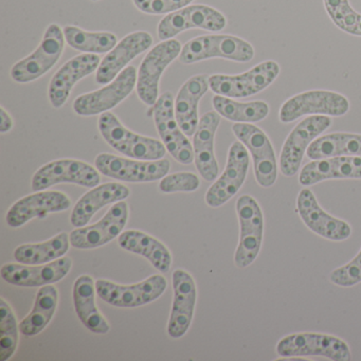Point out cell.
Masks as SVG:
<instances>
[{"mask_svg": "<svg viewBox=\"0 0 361 361\" xmlns=\"http://www.w3.org/2000/svg\"><path fill=\"white\" fill-rule=\"evenodd\" d=\"M99 130L103 139L116 151L133 159L155 161L164 157L166 147L161 141L133 133L114 114L104 113L99 118Z\"/></svg>", "mask_w": 361, "mask_h": 361, "instance_id": "6da1fadb", "label": "cell"}, {"mask_svg": "<svg viewBox=\"0 0 361 361\" xmlns=\"http://www.w3.org/2000/svg\"><path fill=\"white\" fill-rule=\"evenodd\" d=\"M281 359L323 357L333 361H350V346L341 338L320 333L291 334L276 343Z\"/></svg>", "mask_w": 361, "mask_h": 361, "instance_id": "7a4b0ae2", "label": "cell"}, {"mask_svg": "<svg viewBox=\"0 0 361 361\" xmlns=\"http://www.w3.org/2000/svg\"><path fill=\"white\" fill-rule=\"evenodd\" d=\"M255 48L250 43L228 35H204L188 42L181 49L179 61L194 64L209 59L221 58L238 63H248L255 58Z\"/></svg>", "mask_w": 361, "mask_h": 361, "instance_id": "3957f363", "label": "cell"}, {"mask_svg": "<svg viewBox=\"0 0 361 361\" xmlns=\"http://www.w3.org/2000/svg\"><path fill=\"white\" fill-rule=\"evenodd\" d=\"M240 223V240L234 253V264L246 268L257 259L264 235V215L259 202L250 195H242L235 204Z\"/></svg>", "mask_w": 361, "mask_h": 361, "instance_id": "277c9868", "label": "cell"}, {"mask_svg": "<svg viewBox=\"0 0 361 361\" xmlns=\"http://www.w3.org/2000/svg\"><path fill=\"white\" fill-rule=\"evenodd\" d=\"M280 71L278 63L265 61L242 75H211L209 85L210 90L219 96L231 99L248 98L269 87L280 75Z\"/></svg>", "mask_w": 361, "mask_h": 361, "instance_id": "5b68a950", "label": "cell"}, {"mask_svg": "<svg viewBox=\"0 0 361 361\" xmlns=\"http://www.w3.org/2000/svg\"><path fill=\"white\" fill-rule=\"evenodd\" d=\"M64 31L56 24L48 27L41 44L35 52L12 67V80L18 83H30L43 77L56 66L65 48Z\"/></svg>", "mask_w": 361, "mask_h": 361, "instance_id": "8992f818", "label": "cell"}, {"mask_svg": "<svg viewBox=\"0 0 361 361\" xmlns=\"http://www.w3.org/2000/svg\"><path fill=\"white\" fill-rule=\"evenodd\" d=\"M350 111V101L343 94L329 90H310L285 101L279 111L282 123H291L304 116L342 117Z\"/></svg>", "mask_w": 361, "mask_h": 361, "instance_id": "52a82bcc", "label": "cell"}, {"mask_svg": "<svg viewBox=\"0 0 361 361\" xmlns=\"http://www.w3.org/2000/svg\"><path fill=\"white\" fill-rule=\"evenodd\" d=\"M232 132L250 152L255 180L262 188H271L278 178V161L269 137L252 123H234Z\"/></svg>", "mask_w": 361, "mask_h": 361, "instance_id": "ba28073f", "label": "cell"}, {"mask_svg": "<svg viewBox=\"0 0 361 361\" xmlns=\"http://www.w3.org/2000/svg\"><path fill=\"white\" fill-rule=\"evenodd\" d=\"M180 42L168 39L156 45L147 54L137 75V94L145 104L154 106L159 98V82L166 67L180 56Z\"/></svg>", "mask_w": 361, "mask_h": 361, "instance_id": "9c48e42d", "label": "cell"}, {"mask_svg": "<svg viewBox=\"0 0 361 361\" xmlns=\"http://www.w3.org/2000/svg\"><path fill=\"white\" fill-rule=\"evenodd\" d=\"M331 126V119L329 116H308L299 122L283 145L279 160L280 172L286 177L295 176L312 141L319 138Z\"/></svg>", "mask_w": 361, "mask_h": 361, "instance_id": "30bf717a", "label": "cell"}, {"mask_svg": "<svg viewBox=\"0 0 361 361\" xmlns=\"http://www.w3.org/2000/svg\"><path fill=\"white\" fill-rule=\"evenodd\" d=\"M166 286L168 282L161 274H154L133 285L116 284L107 280L96 281L98 297L109 305L122 308L139 307L152 303L164 295Z\"/></svg>", "mask_w": 361, "mask_h": 361, "instance_id": "8fae6325", "label": "cell"}, {"mask_svg": "<svg viewBox=\"0 0 361 361\" xmlns=\"http://www.w3.org/2000/svg\"><path fill=\"white\" fill-rule=\"evenodd\" d=\"M154 121L158 134L166 151L181 164L194 162L193 145L183 132L175 117L174 97L172 92H164L153 106Z\"/></svg>", "mask_w": 361, "mask_h": 361, "instance_id": "7c38bea8", "label": "cell"}, {"mask_svg": "<svg viewBox=\"0 0 361 361\" xmlns=\"http://www.w3.org/2000/svg\"><path fill=\"white\" fill-rule=\"evenodd\" d=\"M94 166L104 176L126 183H151L160 180L168 175L171 169L168 159L155 161L130 160L106 153L97 156Z\"/></svg>", "mask_w": 361, "mask_h": 361, "instance_id": "4fadbf2b", "label": "cell"}, {"mask_svg": "<svg viewBox=\"0 0 361 361\" xmlns=\"http://www.w3.org/2000/svg\"><path fill=\"white\" fill-rule=\"evenodd\" d=\"M138 73L128 66L113 82L96 92L82 94L73 102V111L82 117L102 115L126 100L137 85Z\"/></svg>", "mask_w": 361, "mask_h": 361, "instance_id": "5bb4252c", "label": "cell"}, {"mask_svg": "<svg viewBox=\"0 0 361 361\" xmlns=\"http://www.w3.org/2000/svg\"><path fill=\"white\" fill-rule=\"evenodd\" d=\"M226 26L227 20L219 10L208 6L195 5L164 16L158 25L157 33L159 39L168 41L190 29L219 32Z\"/></svg>", "mask_w": 361, "mask_h": 361, "instance_id": "9a60e30c", "label": "cell"}, {"mask_svg": "<svg viewBox=\"0 0 361 361\" xmlns=\"http://www.w3.org/2000/svg\"><path fill=\"white\" fill-rule=\"evenodd\" d=\"M249 164L250 159L246 147L240 141L232 143L223 174L207 191V204L211 208H219L235 196L246 180Z\"/></svg>", "mask_w": 361, "mask_h": 361, "instance_id": "2e32d148", "label": "cell"}, {"mask_svg": "<svg viewBox=\"0 0 361 361\" xmlns=\"http://www.w3.org/2000/svg\"><path fill=\"white\" fill-rule=\"evenodd\" d=\"M101 181L98 170L75 159H60L49 162L37 171L32 178L33 191L39 192L59 183H75L85 188H94Z\"/></svg>", "mask_w": 361, "mask_h": 361, "instance_id": "e0dca14e", "label": "cell"}, {"mask_svg": "<svg viewBox=\"0 0 361 361\" xmlns=\"http://www.w3.org/2000/svg\"><path fill=\"white\" fill-rule=\"evenodd\" d=\"M297 212L310 231L325 240L342 242L352 234V227L323 210L312 190L307 188L298 194Z\"/></svg>", "mask_w": 361, "mask_h": 361, "instance_id": "ac0fdd59", "label": "cell"}, {"mask_svg": "<svg viewBox=\"0 0 361 361\" xmlns=\"http://www.w3.org/2000/svg\"><path fill=\"white\" fill-rule=\"evenodd\" d=\"M128 221V207L116 202L106 214L92 226L75 228L69 234L71 246L77 249H94L109 244L120 235Z\"/></svg>", "mask_w": 361, "mask_h": 361, "instance_id": "d6986e66", "label": "cell"}, {"mask_svg": "<svg viewBox=\"0 0 361 361\" xmlns=\"http://www.w3.org/2000/svg\"><path fill=\"white\" fill-rule=\"evenodd\" d=\"M73 267V259L63 257L41 266L26 264H5L0 270L1 278L9 284L20 287H43L64 279Z\"/></svg>", "mask_w": 361, "mask_h": 361, "instance_id": "ffe728a7", "label": "cell"}, {"mask_svg": "<svg viewBox=\"0 0 361 361\" xmlns=\"http://www.w3.org/2000/svg\"><path fill=\"white\" fill-rule=\"evenodd\" d=\"M152 45L153 37L145 31H137L126 35L103 59L97 69V84L107 85L113 82L126 68L128 63L149 50Z\"/></svg>", "mask_w": 361, "mask_h": 361, "instance_id": "44dd1931", "label": "cell"}, {"mask_svg": "<svg viewBox=\"0 0 361 361\" xmlns=\"http://www.w3.org/2000/svg\"><path fill=\"white\" fill-rule=\"evenodd\" d=\"M174 301L169 319L168 334L174 339L183 337L193 320L197 300L195 282L189 272L177 269L173 272Z\"/></svg>", "mask_w": 361, "mask_h": 361, "instance_id": "7402d4cb", "label": "cell"}, {"mask_svg": "<svg viewBox=\"0 0 361 361\" xmlns=\"http://www.w3.org/2000/svg\"><path fill=\"white\" fill-rule=\"evenodd\" d=\"M71 206V198L63 192L39 191L18 200L8 211L6 219L10 227L20 228L31 219L68 210Z\"/></svg>", "mask_w": 361, "mask_h": 361, "instance_id": "603a6c76", "label": "cell"}, {"mask_svg": "<svg viewBox=\"0 0 361 361\" xmlns=\"http://www.w3.org/2000/svg\"><path fill=\"white\" fill-rule=\"evenodd\" d=\"M101 64L98 54H81L63 65L56 71L49 84L50 103L54 109H61L71 96V90L78 82L94 73Z\"/></svg>", "mask_w": 361, "mask_h": 361, "instance_id": "cb8c5ba5", "label": "cell"}, {"mask_svg": "<svg viewBox=\"0 0 361 361\" xmlns=\"http://www.w3.org/2000/svg\"><path fill=\"white\" fill-rule=\"evenodd\" d=\"M221 124V115L209 111L200 119L194 134V161L200 176L206 181H213L219 176V168L214 153L215 134Z\"/></svg>", "mask_w": 361, "mask_h": 361, "instance_id": "d4e9b609", "label": "cell"}, {"mask_svg": "<svg viewBox=\"0 0 361 361\" xmlns=\"http://www.w3.org/2000/svg\"><path fill=\"white\" fill-rule=\"evenodd\" d=\"M331 179H361V157L341 156L312 160L300 173L299 183L312 187Z\"/></svg>", "mask_w": 361, "mask_h": 361, "instance_id": "484cf974", "label": "cell"}, {"mask_svg": "<svg viewBox=\"0 0 361 361\" xmlns=\"http://www.w3.org/2000/svg\"><path fill=\"white\" fill-rule=\"evenodd\" d=\"M130 195V190L119 183H103L92 188L75 204L71 212V225L75 228L85 227L99 210L122 202Z\"/></svg>", "mask_w": 361, "mask_h": 361, "instance_id": "4316f807", "label": "cell"}, {"mask_svg": "<svg viewBox=\"0 0 361 361\" xmlns=\"http://www.w3.org/2000/svg\"><path fill=\"white\" fill-rule=\"evenodd\" d=\"M209 78L206 75H198L188 80L179 90L174 102L175 117L188 137L194 136L197 130L198 104L210 88Z\"/></svg>", "mask_w": 361, "mask_h": 361, "instance_id": "83f0119b", "label": "cell"}, {"mask_svg": "<svg viewBox=\"0 0 361 361\" xmlns=\"http://www.w3.org/2000/svg\"><path fill=\"white\" fill-rule=\"evenodd\" d=\"M96 283L88 274H83L73 284V304L81 322L94 334H107L109 322L96 306Z\"/></svg>", "mask_w": 361, "mask_h": 361, "instance_id": "f1b7e54d", "label": "cell"}, {"mask_svg": "<svg viewBox=\"0 0 361 361\" xmlns=\"http://www.w3.org/2000/svg\"><path fill=\"white\" fill-rule=\"evenodd\" d=\"M118 243L124 250L149 259V263L159 271L166 274L170 270L172 255L166 245L154 236L139 230H128L120 234Z\"/></svg>", "mask_w": 361, "mask_h": 361, "instance_id": "f546056e", "label": "cell"}, {"mask_svg": "<svg viewBox=\"0 0 361 361\" xmlns=\"http://www.w3.org/2000/svg\"><path fill=\"white\" fill-rule=\"evenodd\" d=\"M306 155L310 160L357 156L361 157V135L333 133L312 141Z\"/></svg>", "mask_w": 361, "mask_h": 361, "instance_id": "4dcf8cb0", "label": "cell"}, {"mask_svg": "<svg viewBox=\"0 0 361 361\" xmlns=\"http://www.w3.org/2000/svg\"><path fill=\"white\" fill-rule=\"evenodd\" d=\"M71 245L68 234L61 232L46 242L20 245L14 250V259L26 265L47 264L64 257Z\"/></svg>", "mask_w": 361, "mask_h": 361, "instance_id": "1f68e13d", "label": "cell"}, {"mask_svg": "<svg viewBox=\"0 0 361 361\" xmlns=\"http://www.w3.org/2000/svg\"><path fill=\"white\" fill-rule=\"evenodd\" d=\"M59 293L54 285L39 288L30 314L20 322V331L27 337L39 335L49 324L56 314Z\"/></svg>", "mask_w": 361, "mask_h": 361, "instance_id": "d6a6232c", "label": "cell"}, {"mask_svg": "<svg viewBox=\"0 0 361 361\" xmlns=\"http://www.w3.org/2000/svg\"><path fill=\"white\" fill-rule=\"evenodd\" d=\"M213 107L221 117L235 123H255L263 121L269 115V105L264 101L238 102L227 97L216 96L212 99Z\"/></svg>", "mask_w": 361, "mask_h": 361, "instance_id": "836d02e7", "label": "cell"}, {"mask_svg": "<svg viewBox=\"0 0 361 361\" xmlns=\"http://www.w3.org/2000/svg\"><path fill=\"white\" fill-rule=\"evenodd\" d=\"M63 31L67 44L85 54H106L118 44L117 37L111 32H88L75 26H66Z\"/></svg>", "mask_w": 361, "mask_h": 361, "instance_id": "e575fe53", "label": "cell"}, {"mask_svg": "<svg viewBox=\"0 0 361 361\" xmlns=\"http://www.w3.org/2000/svg\"><path fill=\"white\" fill-rule=\"evenodd\" d=\"M20 325L9 303L0 300V360L7 361L16 352Z\"/></svg>", "mask_w": 361, "mask_h": 361, "instance_id": "d590c367", "label": "cell"}, {"mask_svg": "<svg viewBox=\"0 0 361 361\" xmlns=\"http://www.w3.org/2000/svg\"><path fill=\"white\" fill-rule=\"evenodd\" d=\"M331 22L343 32L361 37V14L355 11L348 0H323Z\"/></svg>", "mask_w": 361, "mask_h": 361, "instance_id": "8d00e7d4", "label": "cell"}, {"mask_svg": "<svg viewBox=\"0 0 361 361\" xmlns=\"http://www.w3.org/2000/svg\"><path fill=\"white\" fill-rule=\"evenodd\" d=\"M200 187V177L191 172H179L166 175L160 180L159 189L162 193L194 192Z\"/></svg>", "mask_w": 361, "mask_h": 361, "instance_id": "74e56055", "label": "cell"}, {"mask_svg": "<svg viewBox=\"0 0 361 361\" xmlns=\"http://www.w3.org/2000/svg\"><path fill=\"white\" fill-rule=\"evenodd\" d=\"M329 280L336 286L344 288L358 285L361 282V249L352 261L334 269L329 274Z\"/></svg>", "mask_w": 361, "mask_h": 361, "instance_id": "f35d334b", "label": "cell"}, {"mask_svg": "<svg viewBox=\"0 0 361 361\" xmlns=\"http://www.w3.org/2000/svg\"><path fill=\"white\" fill-rule=\"evenodd\" d=\"M194 0H133L137 9L152 16L170 14L188 7Z\"/></svg>", "mask_w": 361, "mask_h": 361, "instance_id": "ab89813d", "label": "cell"}, {"mask_svg": "<svg viewBox=\"0 0 361 361\" xmlns=\"http://www.w3.org/2000/svg\"><path fill=\"white\" fill-rule=\"evenodd\" d=\"M13 128V119L4 107L0 109V133L10 132Z\"/></svg>", "mask_w": 361, "mask_h": 361, "instance_id": "60d3db41", "label": "cell"}, {"mask_svg": "<svg viewBox=\"0 0 361 361\" xmlns=\"http://www.w3.org/2000/svg\"><path fill=\"white\" fill-rule=\"evenodd\" d=\"M92 1H98V0H92Z\"/></svg>", "mask_w": 361, "mask_h": 361, "instance_id": "b9f144b4", "label": "cell"}]
</instances>
